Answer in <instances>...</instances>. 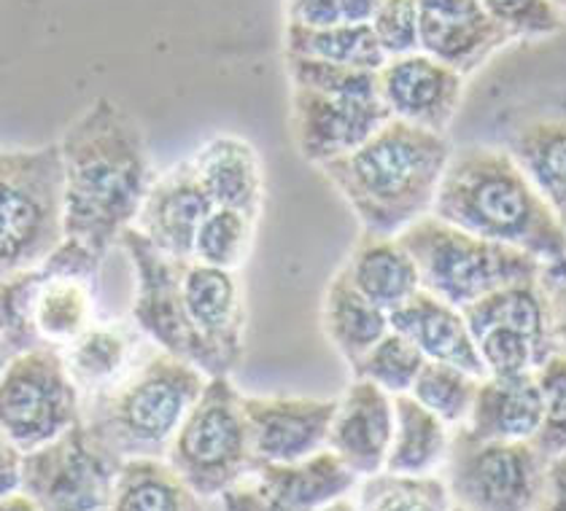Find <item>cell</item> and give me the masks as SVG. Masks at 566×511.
Segmentation results:
<instances>
[{
    "label": "cell",
    "mask_w": 566,
    "mask_h": 511,
    "mask_svg": "<svg viewBox=\"0 0 566 511\" xmlns=\"http://www.w3.org/2000/svg\"><path fill=\"white\" fill-rule=\"evenodd\" d=\"M67 239L108 256L157 181L144 127L119 103L97 97L60 138Z\"/></svg>",
    "instance_id": "obj_1"
},
{
    "label": "cell",
    "mask_w": 566,
    "mask_h": 511,
    "mask_svg": "<svg viewBox=\"0 0 566 511\" xmlns=\"http://www.w3.org/2000/svg\"><path fill=\"white\" fill-rule=\"evenodd\" d=\"M451 153L448 135L389 119L359 149L322 164L318 172L343 196L361 232L399 237L432 215Z\"/></svg>",
    "instance_id": "obj_2"
},
{
    "label": "cell",
    "mask_w": 566,
    "mask_h": 511,
    "mask_svg": "<svg viewBox=\"0 0 566 511\" xmlns=\"http://www.w3.org/2000/svg\"><path fill=\"white\" fill-rule=\"evenodd\" d=\"M432 213L543 264L566 254L564 224L507 149L483 143L453 149Z\"/></svg>",
    "instance_id": "obj_3"
},
{
    "label": "cell",
    "mask_w": 566,
    "mask_h": 511,
    "mask_svg": "<svg viewBox=\"0 0 566 511\" xmlns=\"http://www.w3.org/2000/svg\"><path fill=\"white\" fill-rule=\"evenodd\" d=\"M208 374L151 344L127 377L84 398V426L111 455L168 458L174 436L189 415Z\"/></svg>",
    "instance_id": "obj_4"
},
{
    "label": "cell",
    "mask_w": 566,
    "mask_h": 511,
    "mask_svg": "<svg viewBox=\"0 0 566 511\" xmlns=\"http://www.w3.org/2000/svg\"><path fill=\"white\" fill-rule=\"evenodd\" d=\"M103 262L106 256L76 239H65L44 264L3 277V363L46 344L63 350L95 323Z\"/></svg>",
    "instance_id": "obj_5"
},
{
    "label": "cell",
    "mask_w": 566,
    "mask_h": 511,
    "mask_svg": "<svg viewBox=\"0 0 566 511\" xmlns=\"http://www.w3.org/2000/svg\"><path fill=\"white\" fill-rule=\"evenodd\" d=\"M286 78L294 146L313 168L359 149L391 119L380 97L378 71L286 54Z\"/></svg>",
    "instance_id": "obj_6"
},
{
    "label": "cell",
    "mask_w": 566,
    "mask_h": 511,
    "mask_svg": "<svg viewBox=\"0 0 566 511\" xmlns=\"http://www.w3.org/2000/svg\"><path fill=\"white\" fill-rule=\"evenodd\" d=\"M65 162L57 143L0 157V277L44 264L67 239Z\"/></svg>",
    "instance_id": "obj_7"
},
{
    "label": "cell",
    "mask_w": 566,
    "mask_h": 511,
    "mask_svg": "<svg viewBox=\"0 0 566 511\" xmlns=\"http://www.w3.org/2000/svg\"><path fill=\"white\" fill-rule=\"evenodd\" d=\"M399 239L413 256L421 288L459 310L504 286L537 280L543 269V262L526 251L472 235L434 213L408 226Z\"/></svg>",
    "instance_id": "obj_8"
},
{
    "label": "cell",
    "mask_w": 566,
    "mask_h": 511,
    "mask_svg": "<svg viewBox=\"0 0 566 511\" xmlns=\"http://www.w3.org/2000/svg\"><path fill=\"white\" fill-rule=\"evenodd\" d=\"M170 466L208 503L256 469L243 393L230 374L208 377L168 449Z\"/></svg>",
    "instance_id": "obj_9"
},
{
    "label": "cell",
    "mask_w": 566,
    "mask_h": 511,
    "mask_svg": "<svg viewBox=\"0 0 566 511\" xmlns=\"http://www.w3.org/2000/svg\"><path fill=\"white\" fill-rule=\"evenodd\" d=\"M547 460L532 441L480 439L470 428H453L442 477L453 509L534 511L545 507Z\"/></svg>",
    "instance_id": "obj_10"
},
{
    "label": "cell",
    "mask_w": 566,
    "mask_h": 511,
    "mask_svg": "<svg viewBox=\"0 0 566 511\" xmlns=\"http://www.w3.org/2000/svg\"><path fill=\"white\" fill-rule=\"evenodd\" d=\"M82 393L67 372L63 350L33 348L3 363L0 428L22 453L49 445L82 423Z\"/></svg>",
    "instance_id": "obj_11"
},
{
    "label": "cell",
    "mask_w": 566,
    "mask_h": 511,
    "mask_svg": "<svg viewBox=\"0 0 566 511\" xmlns=\"http://www.w3.org/2000/svg\"><path fill=\"white\" fill-rule=\"evenodd\" d=\"M119 245L130 256L135 269L133 323L165 353L195 363L208 377H221L211 350L195 331L184 305L181 262L165 256L138 226L122 232Z\"/></svg>",
    "instance_id": "obj_12"
},
{
    "label": "cell",
    "mask_w": 566,
    "mask_h": 511,
    "mask_svg": "<svg viewBox=\"0 0 566 511\" xmlns=\"http://www.w3.org/2000/svg\"><path fill=\"white\" fill-rule=\"evenodd\" d=\"M122 460L76 423L49 445L24 453L22 492L44 511H103L114 501Z\"/></svg>",
    "instance_id": "obj_13"
},
{
    "label": "cell",
    "mask_w": 566,
    "mask_h": 511,
    "mask_svg": "<svg viewBox=\"0 0 566 511\" xmlns=\"http://www.w3.org/2000/svg\"><path fill=\"white\" fill-rule=\"evenodd\" d=\"M418 43L423 54L470 78L515 39L480 0H418Z\"/></svg>",
    "instance_id": "obj_14"
},
{
    "label": "cell",
    "mask_w": 566,
    "mask_h": 511,
    "mask_svg": "<svg viewBox=\"0 0 566 511\" xmlns=\"http://www.w3.org/2000/svg\"><path fill=\"white\" fill-rule=\"evenodd\" d=\"M251 453L260 464H294L329 447L337 398L243 396Z\"/></svg>",
    "instance_id": "obj_15"
},
{
    "label": "cell",
    "mask_w": 566,
    "mask_h": 511,
    "mask_svg": "<svg viewBox=\"0 0 566 511\" xmlns=\"http://www.w3.org/2000/svg\"><path fill=\"white\" fill-rule=\"evenodd\" d=\"M378 84L391 119L448 135L464 103L467 78L429 54L416 52L389 60L378 71Z\"/></svg>",
    "instance_id": "obj_16"
},
{
    "label": "cell",
    "mask_w": 566,
    "mask_h": 511,
    "mask_svg": "<svg viewBox=\"0 0 566 511\" xmlns=\"http://www.w3.org/2000/svg\"><path fill=\"white\" fill-rule=\"evenodd\" d=\"M184 305L221 374H232L243 361L245 301L235 269L211 267L202 262L181 264Z\"/></svg>",
    "instance_id": "obj_17"
},
{
    "label": "cell",
    "mask_w": 566,
    "mask_h": 511,
    "mask_svg": "<svg viewBox=\"0 0 566 511\" xmlns=\"http://www.w3.org/2000/svg\"><path fill=\"white\" fill-rule=\"evenodd\" d=\"M213 207L217 205L202 189L195 162L184 159L151 183L133 226H138L165 256L184 264L195 258L197 232Z\"/></svg>",
    "instance_id": "obj_18"
},
{
    "label": "cell",
    "mask_w": 566,
    "mask_h": 511,
    "mask_svg": "<svg viewBox=\"0 0 566 511\" xmlns=\"http://www.w3.org/2000/svg\"><path fill=\"white\" fill-rule=\"evenodd\" d=\"M245 479L260 509L307 511L337 509L340 501H348L350 507V496L361 477L327 447L294 464H260Z\"/></svg>",
    "instance_id": "obj_19"
},
{
    "label": "cell",
    "mask_w": 566,
    "mask_h": 511,
    "mask_svg": "<svg viewBox=\"0 0 566 511\" xmlns=\"http://www.w3.org/2000/svg\"><path fill=\"white\" fill-rule=\"evenodd\" d=\"M394 439V396L370 380L354 377L337 398L329 449L356 471L370 477L386 469Z\"/></svg>",
    "instance_id": "obj_20"
},
{
    "label": "cell",
    "mask_w": 566,
    "mask_h": 511,
    "mask_svg": "<svg viewBox=\"0 0 566 511\" xmlns=\"http://www.w3.org/2000/svg\"><path fill=\"white\" fill-rule=\"evenodd\" d=\"M391 329L408 337L410 342L427 355V361L453 363L467 372L485 377V366L480 361L475 337L464 312L451 301L434 297L427 288L410 297L405 305L389 312Z\"/></svg>",
    "instance_id": "obj_21"
},
{
    "label": "cell",
    "mask_w": 566,
    "mask_h": 511,
    "mask_svg": "<svg viewBox=\"0 0 566 511\" xmlns=\"http://www.w3.org/2000/svg\"><path fill=\"white\" fill-rule=\"evenodd\" d=\"M151 344L138 326L122 320H108V323L95 320L84 334L65 344L63 359L82 393V404L84 398L97 396L127 377Z\"/></svg>",
    "instance_id": "obj_22"
},
{
    "label": "cell",
    "mask_w": 566,
    "mask_h": 511,
    "mask_svg": "<svg viewBox=\"0 0 566 511\" xmlns=\"http://www.w3.org/2000/svg\"><path fill=\"white\" fill-rule=\"evenodd\" d=\"M192 162L213 205L245 213L260 224L264 207V168L260 153L249 140L219 135L195 151Z\"/></svg>",
    "instance_id": "obj_23"
},
{
    "label": "cell",
    "mask_w": 566,
    "mask_h": 511,
    "mask_svg": "<svg viewBox=\"0 0 566 511\" xmlns=\"http://www.w3.org/2000/svg\"><path fill=\"white\" fill-rule=\"evenodd\" d=\"M545 420V396L537 372L480 380L467 428L480 439L532 441Z\"/></svg>",
    "instance_id": "obj_24"
},
{
    "label": "cell",
    "mask_w": 566,
    "mask_h": 511,
    "mask_svg": "<svg viewBox=\"0 0 566 511\" xmlns=\"http://www.w3.org/2000/svg\"><path fill=\"white\" fill-rule=\"evenodd\" d=\"M340 269L367 299L386 312L397 310L421 291V275L399 237L361 232Z\"/></svg>",
    "instance_id": "obj_25"
},
{
    "label": "cell",
    "mask_w": 566,
    "mask_h": 511,
    "mask_svg": "<svg viewBox=\"0 0 566 511\" xmlns=\"http://www.w3.org/2000/svg\"><path fill=\"white\" fill-rule=\"evenodd\" d=\"M566 230V116H534L510 129L504 146Z\"/></svg>",
    "instance_id": "obj_26"
},
{
    "label": "cell",
    "mask_w": 566,
    "mask_h": 511,
    "mask_svg": "<svg viewBox=\"0 0 566 511\" xmlns=\"http://www.w3.org/2000/svg\"><path fill=\"white\" fill-rule=\"evenodd\" d=\"M322 329L332 348L340 353V359L354 366L367 350H373L389 334L391 320L389 312L367 299L340 269L332 277L327 294H324Z\"/></svg>",
    "instance_id": "obj_27"
},
{
    "label": "cell",
    "mask_w": 566,
    "mask_h": 511,
    "mask_svg": "<svg viewBox=\"0 0 566 511\" xmlns=\"http://www.w3.org/2000/svg\"><path fill=\"white\" fill-rule=\"evenodd\" d=\"M453 428L410 393L394 396V439L386 469L405 473H440L451 453Z\"/></svg>",
    "instance_id": "obj_28"
},
{
    "label": "cell",
    "mask_w": 566,
    "mask_h": 511,
    "mask_svg": "<svg viewBox=\"0 0 566 511\" xmlns=\"http://www.w3.org/2000/svg\"><path fill=\"white\" fill-rule=\"evenodd\" d=\"M114 511H200L206 509L168 458L122 460L114 482Z\"/></svg>",
    "instance_id": "obj_29"
},
{
    "label": "cell",
    "mask_w": 566,
    "mask_h": 511,
    "mask_svg": "<svg viewBox=\"0 0 566 511\" xmlns=\"http://www.w3.org/2000/svg\"><path fill=\"white\" fill-rule=\"evenodd\" d=\"M286 54L297 57L322 60V63L365 67V71H380L389 57L380 49L370 24H329V28H303V24H286L283 33Z\"/></svg>",
    "instance_id": "obj_30"
},
{
    "label": "cell",
    "mask_w": 566,
    "mask_h": 511,
    "mask_svg": "<svg viewBox=\"0 0 566 511\" xmlns=\"http://www.w3.org/2000/svg\"><path fill=\"white\" fill-rule=\"evenodd\" d=\"M350 507L361 511H446L453 509V501L442 471L405 473L384 469L359 479Z\"/></svg>",
    "instance_id": "obj_31"
},
{
    "label": "cell",
    "mask_w": 566,
    "mask_h": 511,
    "mask_svg": "<svg viewBox=\"0 0 566 511\" xmlns=\"http://www.w3.org/2000/svg\"><path fill=\"white\" fill-rule=\"evenodd\" d=\"M480 380L483 377L461 366H453V363L427 361L418 372L410 396L418 404L427 406L429 412H434L442 423H448L451 428H461L470 420Z\"/></svg>",
    "instance_id": "obj_32"
},
{
    "label": "cell",
    "mask_w": 566,
    "mask_h": 511,
    "mask_svg": "<svg viewBox=\"0 0 566 511\" xmlns=\"http://www.w3.org/2000/svg\"><path fill=\"white\" fill-rule=\"evenodd\" d=\"M423 363H427V355L408 337L391 329L384 340L350 366V372H354V377L370 380V383L384 387L391 396H402V393L413 391Z\"/></svg>",
    "instance_id": "obj_33"
},
{
    "label": "cell",
    "mask_w": 566,
    "mask_h": 511,
    "mask_svg": "<svg viewBox=\"0 0 566 511\" xmlns=\"http://www.w3.org/2000/svg\"><path fill=\"white\" fill-rule=\"evenodd\" d=\"M256 221L230 207H213L202 221L195 243V262L221 269H238L254 245Z\"/></svg>",
    "instance_id": "obj_34"
},
{
    "label": "cell",
    "mask_w": 566,
    "mask_h": 511,
    "mask_svg": "<svg viewBox=\"0 0 566 511\" xmlns=\"http://www.w3.org/2000/svg\"><path fill=\"white\" fill-rule=\"evenodd\" d=\"M472 337L485 366V377H518V374L539 372L553 355L532 337L507 326H485L472 331Z\"/></svg>",
    "instance_id": "obj_35"
},
{
    "label": "cell",
    "mask_w": 566,
    "mask_h": 511,
    "mask_svg": "<svg viewBox=\"0 0 566 511\" xmlns=\"http://www.w3.org/2000/svg\"><path fill=\"white\" fill-rule=\"evenodd\" d=\"M480 6L507 28L515 41H545L566 28V17L553 0H480Z\"/></svg>",
    "instance_id": "obj_36"
},
{
    "label": "cell",
    "mask_w": 566,
    "mask_h": 511,
    "mask_svg": "<svg viewBox=\"0 0 566 511\" xmlns=\"http://www.w3.org/2000/svg\"><path fill=\"white\" fill-rule=\"evenodd\" d=\"M545 396L543 428L532 439L545 460L566 453V353H553L537 372Z\"/></svg>",
    "instance_id": "obj_37"
},
{
    "label": "cell",
    "mask_w": 566,
    "mask_h": 511,
    "mask_svg": "<svg viewBox=\"0 0 566 511\" xmlns=\"http://www.w3.org/2000/svg\"><path fill=\"white\" fill-rule=\"evenodd\" d=\"M386 57H408L421 52L418 43V0H384L370 22Z\"/></svg>",
    "instance_id": "obj_38"
},
{
    "label": "cell",
    "mask_w": 566,
    "mask_h": 511,
    "mask_svg": "<svg viewBox=\"0 0 566 511\" xmlns=\"http://www.w3.org/2000/svg\"><path fill=\"white\" fill-rule=\"evenodd\" d=\"M539 288H543L547 299L556 353H566V254L543 264V269H539Z\"/></svg>",
    "instance_id": "obj_39"
},
{
    "label": "cell",
    "mask_w": 566,
    "mask_h": 511,
    "mask_svg": "<svg viewBox=\"0 0 566 511\" xmlns=\"http://www.w3.org/2000/svg\"><path fill=\"white\" fill-rule=\"evenodd\" d=\"M286 24H303V28H329L340 24V0H283Z\"/></svg>",
    "instance_id": "obj_40"
},
{
    "label": "cell",
    "mask_w": 566,
    "mask_h": 511,
    "mask_svg": "<svg viewBox=\"0 0 566 511\" xmlns=\"http://www.w3.org/2000/svg\"><path fill=\"white\" fill-rule=\"evenodd\" d=\"M0 496L9 498L14 492H22V471H24V453L9 439L0 441Z\"/></svg>",
    "instance_id": "obj_41"
},
{
    "label": "cell",
    "mask_w": 566,
    "mask_h": 511,
    "mask_svg": "<svg viewBox=\"0 0 566 511\" xmlns=\"http://www.w3.org/2000/svg\"><path fill=\"white\" fill-rule=\"evenodd\" d=\"M547 511H566V453L553 455L545 466V507Z\"/></svg>",
    "instance_id": "obj_42"
},
{
    "label": "cell",
    "mask_w": 566,
    "mask_h": 511,
    "mask_svg": "<svg viewBox=\"0 0 566 511\" xmlns=\"http://www.w3.org/2000/svg\"><path fill=\"white\" fill-rule=\"evenodd\" d=\"M380 6H384V0H340L343 22L370 24Z\"/></svg>",
    "instance_id": "obj_43"
},
{
    "label": "cell",
    "mask_w": 566,
    "mask_h": 511,
    "mask_svg": "<svg viewBox=\"0 0 566 511\" xmlns=\"http://www.w3.org/2000/svg\"><path fill=\"white\" fill-rule=\"evenodd\" d=\"M553 3H556L558 11H562V14L566 17V0H553Z\"/></svg>",
    "instance_id": "obj_44"
}]
</instances>
